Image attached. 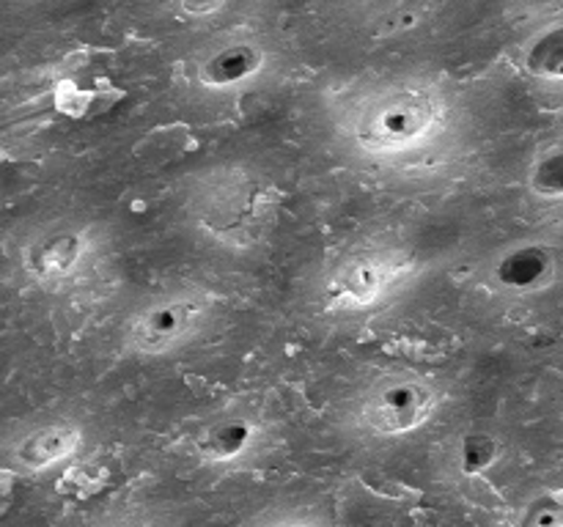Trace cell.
<instances>
[{
	"instance_id": "1",
	"label": "cell",
	"mask_w": 563,
	"mask_h": 527,
	"mask_svg": "<svg viewBox=\"0 0 563 527\" xmlns=\"http://www.w3.org/2000/svg\"><path fill=\"white\" fill-rule=\"evenodd\" d=\"M440 105L426 88H391L380 94L355 121V138L374 151H402L431 135Z\"/></svg>"
},
{
	"instance_id": "2",
	"label": "cell",
	"mask_w": 563,
	"mask_h": 527,
	"mask_svg": "<svg viewBox=\"0 0 563 527\" xmlns=\"http://www.w3.org/2000/svg\"><path fill=\"white\" fill-rule=\"evenodd\" d=\"M437 390L420 377H388L363 395L360 424L380 437L413 431L435 413Z\"/></svg>"
},
{
	"instance_id": "3",
	"label": "cell",
	"mask_w": 563,
	"mask_h": 527,
	"mask_svg": "<svg viewBox=\"0 0 563 527\" xmlns=\"http://www.w3.org/2000/svg\"><path fill=\"white\" fill-rule=\"evenodd\" d=\"M207 314V303L193 294H173L140 310L127 330V344L140 355H162L193 335Z\"/></svg>"
},
{
	"instance_id": "4",
	"label": "cell",
	"mask_w": 563,
	"mask_h": 527,
	"mask_svg": "<svg viewBox=\"0 0 563 527\" xmlns=\"http://www.w3.org/2000/svg\"><path fill=\"white\" fill-rule=\"evenodd\" d=\"M81 442V434H77L75 426L66 424H52L41 426V429L30 431L17 448V462L28 470H41V467H50L61 458L72 456V451Z\"/></svg>"
},
{
	"instance_id": "5",
	"label": "cell",
	"mask_w": 563,
	"mask_h": 527,
	"mask_svg": "<svg viewBox=\"0 0 563 527\" xmlns=\"http://www.w3.org/2000/svg\"><path fill=\"white\" fill-rule=\"evenodd\" d=\"M261 66V52L250 45H231L223 50L212 52L201 63V81L207 86H236L245 77L254 75Z\"/></svg>"
},
{
	"instance_id": "6",
	"label": "cell",
	"mask_w": 563,
	"mask_h": 527,
	"mask_svg": "<svg viewBox=\"0 0 563 527\" xmlns=\"http://www.w3.org/2000/svg\"><path fill=\"white\" fill-rule=\"evenodd\" d=\"M552 258L550 253L541 247H523V250L509 253L498 267L500 283L514 292H530V289H541L550 281Z\"/></svg>"
},
{
	"instance_id": "7",
	"label": "cell",
	"mask_w": 563,
	"mask_h": 527,
	"mask_svg": "<svg viewBox=\"0 0 563 527\" xmlns=\"http://www.w3.org/2000/svg\"><path fill=\"white\" fill-rule=\"evenodd\" d=\"M83 258V240L75 234H56L47 236L45 242L30 250L28 267L39 278H64L72 272Z\"/></svg>"
},
{
	"instance_id": "8",
	"label": "cell",
	"mask_w": 563,
	"mask_h": 527,
	"mask_svg": "<svg viewBox=\"0 0 563 527\" xmlns=\"http://www.w3.org/2000/svg\"><path fill=\"white\" fill-rule=\"evenodd\" d=\"M528 70L539 77H550V81H563V28L547 30L544 36L530 45Z\"/></svg>"
},
{
	"instance_id": "9",
	"label": "cell",
	"mask_w": 563,
	"mask_h": 527,
	"mask_svg": "<svg viewBox=\"0 0 563 527\" xmlns=\"http://www.w3.org/2000/svg\"><path fill=\"white\" fill-rule=\"evenodd\" d=\"M382 286H385V270H382V264L363 261L346 275L344 294L355 299V303H368V299L377 297V292H380Z\"/></svg>"
},
{
	"instance_id": "10",
	"label": "cell",
	"mask_w": 563,
	"mask_h": 527,
	"mask_svg": "<svg viewBox=\"0 0 563 527\" xmlns=\"http://www.w3.org/2000/svg\"><path fill=\"white\" fill-rule=\"evenodd\" d=\"M530 189L541 198H563V151H552L536 162Z\"/></svg>"
},
{
	"instance_id": "11",
	"label": "cell",
	"mask_w": 563,
	"mask_h": 527,
	"mask_svg": "<svg viewBox=\"0 0 563 527\" xmlns=\"http://www.w3.org/2000/svg\"><path fill=\"white\" fill-rule=\"evenodd\" d=\"M247 429L242 424H220L209 431L207 453L212 458H234L245 448Z\"/></svg>"
},
{
	"instance_id": "12",
	"label": "cell",
	"mask_w": 563,
	"mask_h": 527,
	"mask_svg": "<svg viewBox=\"0 0 563 527\" xmlns=\"http://www.w3.org/2000/svg\"><path fill=\"white\" fill-rule=\"evenodd\" d=\"M498 456V442L487 434H470L462 442V465L467 473H478Z\"/></svg>"
},
{
	"instance_id": "13",
	"label": "cell",
	"mask_w": 563,
	"mask_h": 527,
	"mask_svg": "<svg viewBox=\"0 0 563 527\" xmlns=\"http://www.w3.org/2000/svg\"><path fill=\"white\" fill-rule=\"evenodd\" d=\"M523 527H563V505L555 500H541L525 514Z\"/></svg>"
}]
</instances>
